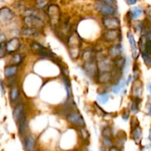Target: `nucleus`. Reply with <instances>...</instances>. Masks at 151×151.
Returning <instances> with one entry per match:
<instances>
[{
  "mask_svg": "<svg viewBox=\"0 0 151 151\" xmlns=\"http://www.w3.org/2000/svg\"><path fill=\"white\" fill-rule=\"evenodd\" d=\"M68 48L69 54L72 59L78 58L81 52V40L78 33L74 32L68 38Z\"/></svg>",
  "mask_w": 151,
  "mask_h": 151,
  "instance_id": "1",
  "label": "nucleus"
},
{
  "mask_svg": "<svg viewBox=\"0 0 151 151\" xmlns=\"http://www.w3.org/2000/svg\"><path fill=\"white\" fill-rule=\"evenodd\" d=\"M23 22L27 27L35 28V29H41L44 27V21L43 18L35 15H27L23 18Z\"/></svg>",
  "mask_w": 151,
  "mask_h": 151,
  "instance_id": "2",
  "label": "nucleus"
},
{
  "mask_svg": "<svg viewBox=\"0 0 151 151\" xmlns=\"http://www.w3.org/2000/svg\"><path fill=\"white\" fill-rule=\"evenodd\" d=\"M47 14L53 26H56L60 22V10L56 4H50L47 10Z\"/></svg>",
  "mask_w": 151,
  "mask_h": 151,
  "instance_id": "3",
  "label": "nucleus"
},
{
  "mask_svg": "<svg viewBox=\"0 0 151 151\" xmlns=\"http://www.w3.org/2000/svg\"><path fill=\"white\" fill-rule=\"evenodd\" d=\"M94 8L99 13L105 15V16H113L116 13L115 7L105 3L98 1L94 4Z\"/></svg>",
  "mask_w": 151,
  "mask_h": 151,
  "instance_id": "4",
  "label": "nucleus"
},
{
  "mask_svg": "<svg viewBox=\"0 0 151 151\" xmlns=\"http://www.w3.org/2000/svg\"><path fill=\"white\" fill-rule=\"evenodd\" d=\"M102 24L107 29H115L120 27V20L115 16H106L102 19Z\"/></svg>",
  "mask_w": 151,
  "mask_h": 151,
  "instance_id": "5",
  "label": "nucleus"
},
{
  "mask_svg": "<svg viewBox=\"0 0 151 151\" xmlns=\"http://www.w3.org/2000/svg\"><path fill=\"white\" fill-rule=\"evenodd\" d=\"M67 120L70 123L73 124L74 125H76L80 128L84 127L85 125L82 116L78 112H71V113L68 114L67 116Z\"/></svg>",
  "mask_w": 151,
  "mask_h": 151,
  "instance_id": "6",
  "label": "nucleus"
},
{
  "mask_svg": "<svg viewBox=\"0 0 151 151\" xmlns=\"http://www.w3.org/2000/svg\"><path fill=\"white\" fill-rule=\"evenodd\" d=\"M14 12L8 7L0 8V23H7L14 18Z\"/></svg>",
  "mask_w": 151,
  "mask_h": 151,
  "instance_id": "7",
  "label": "nucleus"
},
{
  "mask_svg": "<svg viewBox=\"0 0 151 151\" xmlns=\"http://www.w3.org/2000/svg\"><path fill=\"white\" fill-rule=\"evenodd\" d=\"M83 69L87 74V76L90 78H94V77L97 76L98 73V66L97 63L95 61H90V62H85V63L83 66Z\"/></svg>",
  "mask_w": 151,
  "mask_h": 151,
  "instance_id": "8",
  "label": "nucleus"
},
{
  "mask_svg": "<svg viewBox=\"0 0 151 151\" xmlns=\"http://www.w3.org/2000/svg\"><path fill=\"white\" fill-rule=\"evenodd\" d=\"M98 69L100 72H111L113 69V63L106 57L102 58L97 63Z\"/></svg>",
  "mask_w": 151,
  "mask_h": 151,
  "instance_id": "9",
  "label": "nucleus"
},
{
  "mask_svg": "<svg viewBox=\"0 0 151 151\" xmlns=\"http://www.w3.org/2000/svg\"><path fill=\"white\" fill-rule=\"evenodd\" d=\"M21 47L20 40L18 38H13L6 42V50L7 52L10 54V53L16 52Z\"/></svg>",
  "mask_w": 151,
  "mask_h": 151,
  "instance_id": "10",
  "label": "nucleus"
},
{
  "mask_svg": "<svg viewBox=\"0 0 151 151\" xmlns=\"http://www.w3.org/2000/svg\"><path fill=\"white\" fill-rule=\"evenodd\" d=\"M120 35V32L118 29H107L103 34V38L107 42H113L116 41Z\"/></svg>",
  "mask_w": 151,
  "mask_h": 151,
  "instance_id": "11",
  "label": "nucleus"
},
{
  "mask_svg": "<svg viewBox=\"0 0 151 151\" xmlns=\"http://www.w3.org/2000/svg\"><path fill=\"white\" fill-rule=\"evenodd\" d=\"M21 34L26 38H36L39 35V32L38 29L35 28L26 27L22 28L21 30Z\"/></svg>",
  "mask_w": 151,
  "mask_h": 151,
  "instance_id": "12",
  "label": "nucleus"
},
{
  "mask_svg": "<svg viewBox=\"0 0 151 151\" xmlns=\"http://www.w3.org/2000/svg\"><path fill=\"white\" fill-rule=\"evenodd\" d=\"M121 53H122V47L120 44L110 46L108 48V54H109L110 57L113 58L119 57Z\"/></svg>",
  "mask_w": 151,
  "mask_h": 151,
  "instance_id": "13",
  "label": "nucleus"
},
{
  "mask_svg": "<svg viewBox=\"0 0 151 151\" xmlns=\"http://www.w3.org/2000/svg\"><path fill=\"white\" fill-rule=\"evenodd\" d=\"M127 38H128L129 43H130V47H131L132 50V57L133 59H136L138 57V48L137 46H136V41H135L134 36L133 35V34L131 32H127Z\"/></svg>",
  "mask_w": 151,
  "mask_h": 151,
  "instance_id": "14",
  "label": "nucleus"
},
{
  "mask_svg": "<svg viewBox=\"0 0 151 151\" xmlns=\"http://www.w3.org/2000/svg\"><path fill=\"white\" fill-rule=\"evenodd\" d=\"M126 85H127V81H126L125 78H121L115 85L113 86L112 88H111V91L114 94H118L121 90L125 88Z\"/></svg>",
  "mask_w": 151,
  "mask_h": 151,
  "instance_id": "15",
  "label": "nucleus"
},
{
  "mask_svg": "<svg viewBox=\"0 0 151 151\" xmlns=\"http://www.w3.org/2000/svg\"><path fill=\"white\" fill-rule=\"evenodd\" d=\"M36 145V139L33 135L27 137L25 141V147L26 151H33Z\"/></svg>",
  "mask_w": 151,
  "mask_h": 151,
  "instance_id": "16",
  "label": "nucleus"
},
{
  "mask_svg": "<svg viewBox=\"0 0 151 151\" xmlns=\"http://www.w3.org/2000/svg\"><path fill=\"white\" fill-rule=\"evenodd\" d=\"M113 75L111 72H101L100 75H98V81L100 83H107L112 81Z\"/></svg>",
  "mask_w": 151,
  "mask_h": 151,
  "instance_id": "17",
  "label": "nucleus"
},
{
  "mask_svg": "<svg viewBox=\"0 0 151 151\" xmlns=\"http://www.w3.org/2000/svg\"><path fill=\"white\" fill-rule=\"evenodd\" d=\"M18 71L17 65H10L4 68V76L6 78H11L14 76Z\"/></svg>",
  "mask_w": 151,
  "mask_h": 151,
  "instance_id": "18",
  "label": "nucleus"
},
{
  "mask_svg": "<svg viewBox=\"0 0 151 151\" xmlns=\"http://www.w3.org/2000/svg\"><path fill=\"white\" fill-rule=\"evenodd\" d=\"M142 13H143V10L140 7L135 6V7H133L130 8L128 14L131 19H136L140 17L142 15Z\"/></svg>",
  "mask_w": 151,
  "mask_h": 151,
  "instance_id": "19",
  "label": "nucleus"
},
{
  "mask_svg": "<svg viewBox=\"0 0 151 151\" xmlns=\"http://www.w3.org/2000/svg\"><path fill=\"white\" fill-rule=\"evenodd\" d=\"M24 111V106L22 104H19L15 107L14 110L13 111V118L15 120V122H19V119L23 114Z\"/></svg>",
  "mask_w": 151,
  "mask_h": 151,
  "instance_id": "20",
  "label": "nucleus"
},
{
  "mask_svg": "<svg viewBox=\"0 0 151 151\" xmlns=\"http://www.w3.org/2000/svg\"><path fill=\"white\" fill-rule=\"evenodd\" d=\"M132 93H133V95L135 97L138 99L140 98L142 94V87L140 82H138V81L135 82L133 88H132Z\"/></svg>",
  "mask_w": 151,
  "mask_h": 151,
  "instance_id": "21",
  "label": "nucleus"
},
{
  "mask_svg": "<svg viewBox=\"0 0 151 151\" xmlns=\"http://www.w3.org/2000/svg\"><path fill=\"white\" fill-rule=\"evenodd\" d=\"M19 89L18 86H12L11 89L10 91V94H9V97H10V100L11 103H15L16 100L19 99Z\"/></svg>",
  "mask_w": 151,
  "mask_h": 151,
  "instance_id": "22",
  "label": "nucleus"
},
{
  "mask_svg": "<svg viewBox=\"0 0 151 151\" xmlns=\"http://www.w3.org/2000/svg\"><path fill=\"white\" fill-rule=\"evenodd\" d=\"M126 61H127V59H125L124 58L120 57L119 56V57L115 58V60H113V66H115L116 69H123L126 64Z\"/></svg>",
  "mask_w": 151,
  "mask_h": 151,
  "instance_id": "23",
  "label": "nucleus"
},
{
  "mask_svg": "<svg viewBox=\"0 0 151 151\" xmlns=\"http://www.w3.org/2000/svg\"><path fill=\"white\" fill-rule=\"evenodd\" d=\"M110 99V95L108 93L104 92L102 94H99L96 97L97 103L100 105H105L108 102Z\"/></svg>",
  "mask_w": 151,
  "mask_h": 151,
  "instance_id": "24",
  "label": "nucleus"
},
{
  "mask_svg": "<svg viewBox=\"0 0 151 151\" xmlns=\"http://www.w3.org/2000/svg\"><path fill=\"white\" fill-rule=\"evenodd\" d=\"M83 60L85 62H90V61H95V57L94 53L92 50H87V51H85L82 55Z\"/></svg>",
  "mask_w": 151,
  "mask_h": 151,
  "instance_id": "25",
  "label": "nucleus"
},
{
  "mask_svg": "<svg viewBox=\"0 0 151 151\" xmlns=\"http://www.w3.org/2000/svg\"><path fill=\"white\" fill-rule=\"evenodd\" d=\"M142 129L140 128V127L136 126L133 128V137L136 142H139L140 141L141 138H142Z\"/></svg>",
  "mask_w": 151,
  "mask_h": 151,
  "instance_id": "26",
  "label": "nucleus"
},
{
  "mask_svg": "<svg viewBox=\"0 0 151 151\" xmlns=\"http://www.w3.org/2000/svg\"><path fill=\"white\" fill-rule=\"evenodd\" d=\"M22 61V56L21 54L16 53V54L13 55L11 59V63L12 65H18L20 64Z\"/></svg>",
  "mask_w": 151,
  "mask_h": 151,
  "instance_id": "27",
  "label": "nucleus"
},
{
  "mask_svg": "<svg viewBox=\"0 0 151 151\" xmlns=\"http://www.w3.org/2000/svg\"><path fill=\"white\" fill-rule=\"evenodd\" d=\"M7 50H6V42L1 41L0 42V59L4 58L7 54Z\"/></svg>",
  "mask_w": 151,
  "mask_h": 151,
  "instance_id": "28",
  "label": "nucleus"
},
{
  "mask_svg": "<svg viewBox=\"0 0 151 151\" xmlns=\"http://www.w3.org/2000/svg\"><path fill=\"white\" fill-rule=\"evenodd\" d=\"M130 111L134 114L139 112V105H138L137 102L135 101V100L132 101L130 103Z\"/></svg>",
  "mask_w": 151,
  "mask_h": 151,
  "instance_id": "29",
  "label": "nucleus"
},
{
  "mask_svg": "<svg viewBox=\"0 0 151 151\" xmlns=\"http://www.w3.org/2000/svg\"><path fill=\"white\" fill-rule=\"evenodd\" d=\"M142 56L144 61V63H146L147 66H151V57L149 55V54H147V53H144V52H142Z\"/></svg>",
  "mask_w": 151,
  "mask_h": 151,
  "instance_id": "30",
  "label": "nucleus"
},
{
  "mask_svg": "<svg viewBox=\"0 0 151 151\" xmlns=\"http://www.w3.org/2000/svg\"><path fill=\"white\" fill-rule=\"evenodd\" d=\"M102 135L104 137H107V138H111L113 136L112 131L110 128H105L104 130L102 131Z\"/></svg>",
  "mask_w": 151,
  "mask_h": 151,
  "instance_id": "31",
  "label": "nucleus"
},
{
  "mask_svg": "<svg viewBox=\"0 0 151 151\" xmlns=\"http://www.w3.org/2000/svg\"><path fill=\"white\" fill-rule=\"evenodd\" d=\"M102 142L105 147H110L113 146V141L111 140L110 138H107V137H103L102 139Z\"/></svg>",
  "mask_w": 151,
  "mask_h": 151,
  "instance_id": "32",
  "label": "nucleus"
},
{
  "mask_svg": "<svg viewBox=\"0 0 151 151\" xmlns=\"http://www.w3.org/2000/svg\"><path fill=\"white\" fill-rule=\"evenodd\" d=\"M80 132H81V138H82L83 139L87 140V139H88V137H89L88 132H87V131L84 128V127H81V129H80Z\"/></svg>",
  "mask_w": 151,
  "mask_h": 151,
  "instance_id": "33",
  "label": "nucleus"
},
{
  "mask_svg": "<svg viewBox=\"0 0 151 151\" xmlns=\"http://www.w3.org/2000/svg\"><path fill=\"white\" fill-rule=\"evenodd\" d=\"M36 6L38 8L41 9L43 8V7H45L46 4H47V1H46L45 0H36Z\"/></svg>",
  "mask_w": 151,
  "mask_h": 151,
  "instance_id": "34",
  "label": "nucleus"
},
{
  "mask_svg": "<svg viewBox=\"0 0 151 151\" xmlns=\"http://www.w3.org/2000/svg\"><path fill=\"white\" fill-rule=\"evenodd\" d=\"M98 1L110 4V5L111 6H113V7L115 6V0H98Z\"/></svg>",
  "mask_w": 151,
  "mask_h": 151,
  "instance_id": "35",
  "label": "nucleus"
},
{
  "mask_svg": "<svg viewBox=\"0 0 151 151\" xmlns=\"http://www.w3.org/2000/svg\"><path fill=\"white\" fill-rule=\"evenodd\" d=\"M129 116H130V112H129V111L125 110L124 112H123L121 117H122V119H124V121H127L129 119Z\"/></svg>",
  "mask_w": 151,
  "mask_h": 151,
  "instance_id": "36",
  "label": "nucleus"
},
{
  "mask_svg": "<svg viewBox=\"0 0 151 151\" xmlns=\"http://www.w3.org/2000/svg\"><path fill=\"white\" fill-rule=\"evenodd\" d=\"M95 109H96V110H97L96 111H97V113L99 114L100 116H103L104 114H105V113L103 111V110H102V109H101V108L99 107L97 104H95Z\"/></svg>",
  "mask_w": 151,
  "mask_h": 151,
  "instance_id": "37",
  "label": "nucleus"
},
{
  "mask_svg": "<svg viewBox=\"0 0 151 151\" xmlns=\"http://www.w3.org/2000/svg\"><path fill=\"white\" fill-rule=\"evenodd\" d=\"M0 91L2 95H4V92H5V88H4V84L1 80H0Z\"/></svg>",
  "mask_w": 151,
  "mask_h": 151,
  "instance_id": "38",
  "label": "nucleus"
},
{
  "mask_svg": "<svg viewBox=\"0 0 151 151\" xmlns=\"http://www.w3.org/2000/svg\"><path fill=\"white\" fill-rule=\"evenodd\" d=\"M147 108L148 114L151 117V100H148L147 103Z\"/></svg>",
  "mask_w": 151,
  "mask_h": 151,
  "instance_id": "39",
  "label": "nucleus"
},
{
  "mask_svg": "<svg viewBox=\"0 0 151 151\" xmlns=\"http://www.w3.org/2000/svg\"><path fill=\"white\" fill-rule=\"evenodd\" d=\"M109 151H120V150H119V149L118 148V147H113V146H112V147H110Z\"/></svg>",
  "mask_w": 151,
  "mask_h": 151,
  "instance_id": "40",
  "label": "nucleus"
},
{
  "mask_svg": "<svg viewBox=\"0 0 151 151\" xmlns=\"http://www.w3.org/2000/svg\"><path fill=\"white\" fill-rule=\"evenodd\" d=\"M127 1L130 4H135L136 3V1H137V0H127Z\"/></svg>",
  "mask_w": 151,
  "mask_h": 151,
  "instance_id": "41",
  "label": "nucleus"
},
{
  "mask_svg": "<svg viewBox=\"0 0 151 151\" xmlns=\"http://www.w3.org/2000/svg\"><path fill=\"white\" fill-rule=\"evenodd\" d=\"M147 89H148V91H149L150 94V95H151V83H149L147 84Z\"/></svg>",
  "mask_w": 151,
  "mask_h": 151,
  "instance_id": "42",
  "label": "nucleus"
},
{
  "mask_svg": "<svg viewBox=\"0 0 151 151\" xmlns=\"http://www.w3.org/2000/svg\"><path fill=\"white\" fill-rule=\"evenodd\" d=\"M148 139H149L150 141L151 142V128L150 129V131H149V137H148Z\"/></svg>",
  "mask_w": 151,
  "mask_h": 151,
  "instance_id": "43",
  "label": "nucleus"
},
{
  "mask_svg": "<svg viewBox=\"0 0 151 151\" xmlns=\"http://www.w3.org/2000/svg\"><path fill=\"white\" fill-rule=\"evenodd\" d=\"M1 27H0V35H1Z\"/></svg>",
  "mask_w": 151,
  "mask_h": 151,
  "instance_id": "44",
  "label": "nucleus"
},
{
  "mask_svg": "<svg viewBox=\"0 0 151 151\" xmlns=\"http://www.w3.org/2000/svg\"><path fill=\"white\" fill-rule=\"evenodd\" d=\"M84 151H86V150H84Z\"/></svg>",
  "mask_w": 151,
  "mask_h": 151,
  "instance_id": "45",
  "label": "nucleus"
}]
</instances>
